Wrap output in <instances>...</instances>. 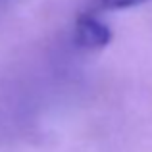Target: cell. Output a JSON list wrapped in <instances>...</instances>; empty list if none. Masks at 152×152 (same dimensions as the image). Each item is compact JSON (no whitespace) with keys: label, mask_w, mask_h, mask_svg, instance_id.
<instances>
[{"label":"cell","mask_w":152,"mask_h":152,"mask_svg":"<svg viewBox=\"0 0 152 152\" xmlns=\"http://www.w3.org/2000/svg\"><path fill=\"white\" fill-rule=\"evenodd\" d=\"M75 42L87 50H100L112 42V29L91 14H83L75 21Z\"/></svg>","instance_id":"obj_1"},{"label":"cell","mask_w":152,"mask_h":152,"mask_svg":"<svg viewBox=\"0 0 152 152\" xmlns=\"http://www.w3.org/2000/svg\"><path fill=\"white\" fill-rule=\"evenodd\" d=\"M145 2H148V0H100L102 8H106V10H127V8L141 6Z\"/></svg>","instance_id":"obj_2"}]
</instances>
